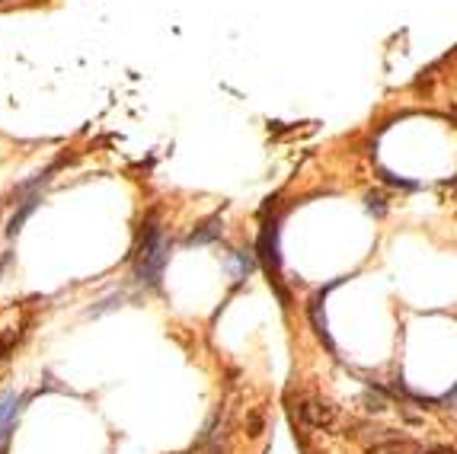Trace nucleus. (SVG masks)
I'll use <instances>...</instances> for the list:
<instances>
[{
    "label": "nucleus",
    "mask_w": 457,
    "mask_h": 454,
    "mask_svg": "<svg viewBox=\"0 0 457 454\" xmlns=\"http://www.w3.org/2000/svg\"><path fill=\"white\" fill-rule=\"evenodd\" d=\"M170 259V244L163 237V227L157 224V215H151L144 221V231H141V244H138V263H134V275L144 285H160V275Z\"/></svg>",
    "instance_id": "1"
},
{
    "label": "nucleus",
    "mask_w": 457,
    "mask_h": 454,
    "mask_svg": "<svg viewBox=\"0 0 457 454\" xmlns=\"http://www.w3.org/2000/svg\"><path fill=\"white\" fill-rule=\"evenodd\" d=\"M294 416H298L304 426H311V429L336 426V406L326 403L323 397H313V393H301L298 403H294Z\"/></svg>",
    "instance_id": "2"
},
{
    "label": "nucleus",
    "mask_w": 457,
    "mask_h": 454,
    "mask_svg": "<svg viewBox=\"0 0 457 454\" xmlns=\"http://www.w3.org/2000/svg\"><path fill=\"white\" fill-rule=\"evenodd\" d=\"M259 256H263L265 272L272 275V282H278L282 272V253H278V221H265L263 234H259Z\"/></svg>",
    "instance_id": "3"
},
{
    "label": "nucleus",
    "mask_w": 457,
    "mask_h": 454,
    "mask_svg": "<svg viewBox=\"0 0 457 454\" xmlns=\"http://www.w3.org/2000/svg\"><path fill=\"white\" fill-rule=\"evenodd\" d=\"M16 412H20V400H16V393H7V397L0 400V448H7Z\"/></svg>",
    "instance_id": "4"
},
{
    "label": "nucleus",
    "mask_w": 457,
    "mask_h": 454,
    "mask_svg": "<svg viewBox=\"0 0 457 454\" xmlns=\"http://www.w3.org/2000/svg\"><path fill=\"white\" fill-rule=\"evenodd\" d=\"M221 234H224L221 217H208V221H201L199 227H195V231L189 234L186 244H189V246H201V244H211V240H218Z\"/></svg>",
    "instance_id": "5"
},
{
    "label": "nucleus",
    "mask_w": 457,
    "mask_h": 454,
    "mask_svg": "<svg viewBox=\"0 0 457 454\" xmlns=\"http://www.w3.org/2000/svg\"><path fill=\"white\" fill-rule=\"evenodd\" d=\"M253 269H256V253H249V250L230 253V275H234V282H243Z\"/></svg>",
    "instance_id": "6"
},
{
    "label": "nucleus",
    "mask_w": 457,
    "mask_h": 454,
    "mask_svg": "<svg viewBox=\"0 0 457 454\" xmlns=\"http://www.w3.org/2000/svg\"><path fill=\"white\" fill-rule=\"evenodd\" d=\"M320 304H323V294H317V298L311 301V323H313V329H317L320 339H326V346L332 349L330 333H326V317H323V310H320Z\"/></svg>",
    "instance_id": "7"
},
{
    "label": "nucleus",
    "mask_w": 457,
    "mask_h": 454,
    "mask_svg": "<svg viewBox=\"0 0 457 454\" xmlns=\"http://www.w3.org/2000/svg\"><path fill=\"white\" fill-rule=\"evenodd\" d=\"M387 406H390V400L384 397L381 391H377V393L368 391V393H365V410H368V412H384Z\"/></svg>",
    "instance_id": "8"
},
{
    "label": "nucleus",
    "mask_w": 457,
    "mask_h": 454,
    "mask_svg": "<svg viewBox=\"0 0 457 454\" xmlns=\"http://www.w3.org/2000/svg\"><path fill=\"white\" fill-rule=\"evenodd\" d=\"M32 208H35V198H29V202L23 205V211H20V215H13V221H10V234H16V231H20V227H23V221H26V217L32 215Z\"/></svg>",
    "instance_id": "9"
},
{
    "label": "nucleus",
    "mask_w": 457,
    "mask_h": 454,
    "mask_svg": "<svg viewBox=\"0 0 457 454\" xmlns=\"http://www.w3.org/2000/svg\"><path fill=\"white\" fill-rule=\"evenodd\" d=\"M368 211H377V215H384V198L381 196H368Z\"/></svg>",
    "instance_id": "10"
}]
</instances>
